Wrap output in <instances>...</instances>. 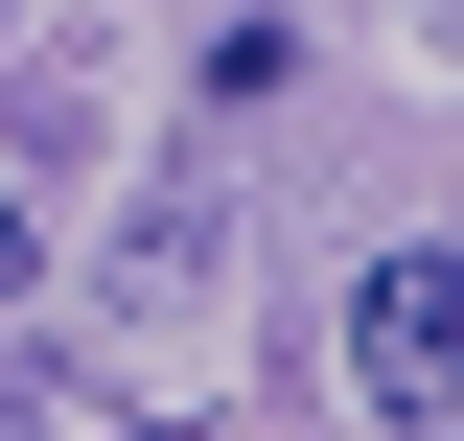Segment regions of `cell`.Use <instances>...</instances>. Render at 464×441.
Instances as JSON below:
<instances>
[{"label":"cell","mask_w":464,"mask_h":441,"mask_svg":"<svg viewBox=\"0 0 464 441\" xmlns=\"http://www.w3.org/2000/svg\"><path fill=\"white\" fill-rule=\"evenodd\" d=\"M348 372H372V418H464V232L348 279Z\"/></svg>","instance_id":"cell-1"},{"label":"cell","mask_w":464,"mask_h":441,"mask_svg":"<svg viewBox=\"0 0 464 441\" xmlns=\"http://www.w3.org/2000/svg\"><path fill=\"white\" fill-rule=\"evenodd\" d=\"M70 418V372H24V348H0V441H47Z\"/></svg>","instance_id":"cell-2"},{"label":"cell","mask_w":464,"mask_h":441,"mask_svg":"<svg viewBox=\"0 0 464 441\" xmlns=\"http://www.w3.org/2000/svg\"><path fill=\"white\" fill-rule=\"evenodd\" d=\"M24 279H47V210H24V186H0V302H24Z\"/></svg>","instance_id":"cell-3"},{"label":"cell","mask_w":464,"mask_h":441,"mask_svg":"<svg viewBox=\"0 0 464 441\" xmlns=\"http://www.w3.org/2000/svg\"><path fill=\"white\" fill-rule=\"evenodd\" d=\"M140 441H163V418H140Z\"/></svg>","instance_id":"cell-4"}]
</instances>
